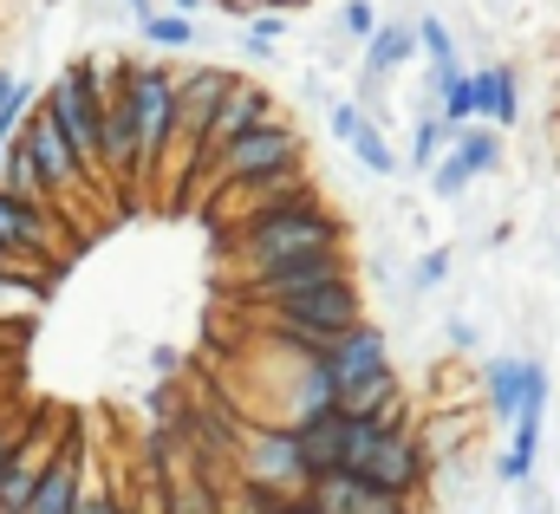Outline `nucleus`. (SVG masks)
Here are the masks:
<instances>
[{"label":"nucleus","instance_id":"obj_39","mask_svg":"<svg viewBox=\"0 0 560 514\" xmlns=\"http://www.w3.org/2000/svg\"><path fill=\"white\" fill-rule=\"evenodd\" d=\"M125 7H131L138 20H150V13H156V0H125Z\"/></svg>","mask_w":560,"mask_h":514},{"label":"nucleus","instance_id":"obj_33","mask_svg":"<svg viewBox=\"0 0 560 514\" xmlns=\"http://www.w3.org/2000/svg\"><path fill=\"white\" fill-rule=\"evenodd\" d=\"M176 365H183V359H176V346H156V352H150V372H156V378H170Z\"/></svg>","mask_w":560,"mask_h":514},{"label":"nucleus","instance_id":"obj_34","mask_svg":"<svg viewBox=\"0 0 560 514\" xmlns=\"http://www.w3.org/2000/svg\"><path fill=\"white\" fill-rule=\"evenodd\" d=\"M215 0H170V13H183V20H196V13H209Z\"/></svg>","mask_w":560,"mask_h":514},{"label":"nucleus","instance_id":"obj_1","mask_svg":"<svg viewBox=\"0 0 560 514\" xmlns=\"http://www.w3.org/2000/svg\"><path fill=\"white\" fill-rule=\"evenodd\" d=\"M235 248V267L242 273H261L275 260L293 255H326V248H346V215L326 209V202H306V209H280V215H255L242 229L222 235Z\"/></svg>","mask_w":560,"mask_h":514},{"label":"nucleus","instance_id":"obj_7","mask_svg":"<svg viewBox=\"0 0 560 514\" xmlns=\"http://www.w3.org/2000/svg\"><path fill=\"white\" fill-rule=\"evenodd\" d=\"M235 482H261L280 495H306V469H300V436L287 423H242L235 443Z\"/></svg>","mask_w":560,"mask_h":514},{"label":"nucleus","instance_id":"obj_22","mask_svg":"<svg viewBox=\"0 0 560 514\" xmlns=\"http://www.w3.org/2000/svg\"><path fill=\"white\" fill-rule=\"evenodd\" d=\"M346 150H352V156H359V163H365L372 176H398V170H405V156L392 150L385 125H372V118H365V125L352 130V143H346Z\"/></svg>","mask_w":560,"mask_h":514},{"label":"nucleus","instance_id":"obj_15","mask_svg":"<svg viewBox=\"0 0 560 514\" xmlns=\"http://www.w3.org/2000/svg\"><path fill=\"white\" fill-rule=\"evenodd\" d=\"M522 390H528V352H495V359L482 365V410H489L495 423L515 430V417H522Z\"/></svg>","mask_w":560,"mask_h":514},{"label":"nucleus","instance_id":"obj_8","mask_svg":"<svg viewBox=\"0 0 560 514\" xmlns=\"http://www.w3.org/2000/svg\"><path fill=\"white\" fill-rule=\"evenodd\" d=\"M20 143H26V150H33V163H39V176H46V189H52V209L79 202V196L92 189V176L79 170V156H72V143H66L59 118L46 112V98L26 112V125H20Z\"/></svg>","mask_w":560,"mask_h":514},{"label":"nucleus","instance_id":"obj_5","mask_svg":"<svg viewBox=\"0 0 560 514\" xmlns=\"http://www.w3.org/2000/svg\"><path fill=\"white\" fill-rule=\"evenodd\" d=\"M332 280H352V255H346V248L293 255V260L261 267V273H242V280H235V300H242V306H255V313H268V306H280V300H300V293L332 287Z\"/></svg>","mask_w":560,"mask_h":514},{"label":"nucleus","instance_id":"obj_14","mask_svg":"<svg viewBox=\"0 0 560 514\" xmlns=\"http://www.w3.org/2000/svg\"><path fill=\"white\" fill-rule=\"evenodd\" d=\"M85 463H92V456H85V430H79V417H72V436H66L59 463L46 469V482H39V495H33L26 514H72L79 509V495H85V482H92Z\"/></svg>","mask_w":560,"mask_h":514},{"label":"nucleus","instance_id":"obj_25","mask_svg":"<svg viewBox=\"0 0 560 514\" xmlns=\"http://www.w3.org/2000/svg\"><path fill=\"white\" fill-rule=\"evenodd\" d=\"M138 33L156 46V52H183V46H196V20H183V13H150V20H138Z\"/></svg>","mask_w":560,"mask_h":514},{"label":"nucleus","instance_id":"obj_13","mask_svg":"<svg viewBox=\"0 0 560 514\" xmlns=\"http://www.w3.org/2000/svg\"><path fill=\"white\" fill-rule=\"evenodd\" d=\"M0 248H13L20 260H39V267H46L52 248H66L59 215H52V209H33V202H20V196L0 189Z\"/></svg>","mask_w":560,"mask_h":514},{"label":"nucleus","instance_id":"obj_4","mask_svg":"<svg viewBox=\"0 0 560 514\" xmlns=\"http://www.w3.org/2000/svg\"><path fill=\"white\" fill-rule=\"evenodd\" d=\"M125 98H131V118H138L150 183H156V163L176 143V72L163 59H125Z\"/></svg>","mask_w":560,"mask_h":514},{"label":"nucleus","instance_id":"obj_29","mask_svg":"<svg viewBox=\"0 0 560 514\" xmlns=\"http://www.w3.org/2000/svg\"><path fill=\"white\" fill-rule=\"evenodd\" d=\"M443 280H450V248H423V255L411 260V273H405L411 293H430V287H443Z\"/></svg>","mask_w":560,"mask_h":514},{"label":"nucleus","instance_id":"obj_31","mask_svg":"<svg viewBox=\"0 0 560 514\" xmlns=\"http://www.w3.org/2000/svg\"><path fill=\"white\" fill-rule=\"evenodd\" d=\"M26 423H33V417H26ZM26 423L0 417V476H7V463H13V449H20V436H26Z\"/></svg>","mask_w":560,"mask_h":514},{"label":"nucleus","instance_id":"obj_9","mask_svg":"<svg viewBox=\"0 0 560 514\" xmlns=\"http://www.w3.org/2000/svg\"><path fill=\"white\" fill-rule=\"evenodd\" d=\"M268 125H280L275 92H268L261 79H235V92L222 98L215 125H209V137H202V170H209L229 143H242V137H255V130H268ZM202 170H196V176H202Z\"/></svg>","mask_w":560,"mask_h":514},{"label":"nucleus","instance_id":"obj_3","mask_svg":"<svg viewBox=\"0 0 560 514\" xmlns=\"http://www.w3.org/2000/svg\"><path fill=\"white\" fill-rule=\"evenodd\" d=\"M46 112L59 118L79 170L92 176V189L105 183V66L98 59H72L52 85H46Z\"/></svg>","mask_w":560,"mask_h":514},{"label":"nucleus","instance_id":"obj_18","mask_svg":"<svg viewBox=\"0 0 560 514\" xmlns=\"http://www.w3.org/2000/svg\"><path fill=\"white\" fill-rule=\"evenodd\" d=\"M522 118V79L515 66H476V125L515 130Z\"/></svg>","mask_w":560,"mask_h":514},{"label":"nucleus","instance_id":"obj_28","mask_svg":"<svg viewBox=\"0 0 560 514\" xmlns=\"http://www.w3.org/2000/svg\"><path fill=\"white\" fill-rule=\"evenodd\" d=\"M72 514H131V489H118V482H85V495H79Z\"/></svg>","mask_w":560,"mask_h":514},{"label":"nucleus","instance_id":"obj_27","mask_svg":"<svg viewBox=\"0 0 560 514\" xmlns=\"http://www.w3.org/2000/svg\"><path fill=\"white\" fill-rule=\"evenodd\" d=\"M469 183H476V176H469V163H463L456 150L430 170V196H436V202H463V189H469Z\"/></svg>","mask_w":560,"mask_h":514},{"label":"nucleus","instance_id":"obj_36","mask_svg":"<svg viewBox=\"0 0 560 514\" xmlns=\"http://www.w3.org/2000/svg\"><path fill=\"white\" fill-rule=\"evenodd\" d=\"M13 346H20V332H13V326H0V365L13 359Z\"/></svg>","mask_w":560,"mask_h":514},{"label":"nucleus","instance_id":"obj_37","mask_svg":"<svg viewBox=\"0 0 560 514\" xmlns=\"http://www.w3.org/2000/svg\"><path fill=\"white\" fill-rule=\"evenodd\" d=\"M293 7H306V0H261V13H293Z\"/></svg>","mask_w":560,"mask_h":514},{"label":"nucleus","instance_id":"obj_30","mask_svg":"<svg viewBox=\"0 0 560 514\" xmlns=\"http://www.w3.org/2000/svg\"><path fill=\"white\" fill-rule=\"evenodd\" d=\"M280 33H287V13H248V20H242V39H261V46H275Z\"/></svg>","mask_w":560,"mask_h":514},{"label":"nucleus","instance_id":"obj_40","mask_svg":"<svg viewBox=\"0 0 560 514\" xmlns=\"http://www.w3.org/2000/svg\"><path fill=\"white\" fill-rule=\"evenodd\" d=\"M7 150H13V143H0V170H7Z\"/></svg>","mask_w":560,"mask_h":514},{"label":"nucleus","instance_id":"obj_20","mask_svg":"<svg viewBox=\"0 0 560 514\" xmlns=\"http://www.w3.org/2000/svg\"><path fill=\"white\" fill-rule=\"evenodd\" d=\"M450 150L469 163V176H495V170H502V130H495V125L456 130V143H450Z\"/></svg>","mask_w":560,"mask_h":514},{"label":"nucleus","instance_id":"obj_2","mask_svg":"<svg viewBox=\"0 0 560 514\" xmlns=\"http://www.w3.org/2000/svg\"><path fill=\"white\" fill-rule=\"evenodd\" d=\"M293 176H306V137L280 118V125L255 130V137H242V143H229V150L196 176L189 196L215 202V196H229V189H275V183H293Z\"/></svg>","mask_w":560,"mask_h":514},{"label":"nucleus","instance_id":"obj_19","mask_svg":"<svg viewBox=\"0 0 560 514\" xmlns=\"http://www.w3.org/2000/svg\"><path fill=\"white\" fill-rule=\"evenodd\" d=\"M450 143H456V130L443 125V112H430V105H423L418 125H411V170H418V176H430V170L450 156Z\"/></svg>","mask_w":560,"mask_h":514},{"label":"nucleus","instance_id":"obj_17","mask_svg":"<svg viewBox=\"0 0 560 514\" xmlns=\"http://www.w3.org/2000/svg\"><path fill=\"white\" fill-rule=\"evenodd\" d=\"M411 52H418V20H385V26L372 33V46L359 52V79L385 85L392 72H405V66H411Z\"/></svg>","mask_w":560,"mask_h":514},{"label":"nucleus","instance_id":"obj_35","mask_svg":"<svg viewBox=\"0 0 560 514\" xmlns=\"http://www.w3.org/2000/svg\"><path fill=\"white\" fill-rule=\"evenodd\" d=\"M13 92H20V72H7V66H0V112H7V98H13Z\"/></svg>","mask_w":560,"mask_h":514},{"label":"nucleus","instance_id":"obj_38","mask_svg":"<svg viewBox=\"0 0 560 514\" xmlns=\"http://www.w3.org/2000/svg\"><path fill=\"white\" fill-rule=\"evenodd\" d=\"M522 514H555V502H548V495H528V509Z\"/></svg>","mask_w":560,"mask_h":514},{"label":"nucleus","instance_id":"obj_32","mask_svg":"<svg viewBox=\"0 0 560 514\" xmlns=\"http://www.w3.org/2000/svg\"><path fill=\"white\" fill-rule=\"evenodd\" d=\"M443 339H450L456 352H476V346H482V332H476L469 319H450V326H443Z\"/></svg>","mask_w":560,"mask_h":514},{"label":"nucleus","instance_id":"obj_16","mask_svg":"<svg viewBox=\"0 0 560 514\" xmlns=\"http://www.w3.org/2000/svg\"><path fill=\"white\" fill-rule=\"evenodd\" d=\"M293 436H300V469H306V489H313L319 476L346 469V417H339V410H326V417L300 423Z\"/></svg>","mask_w":560,"mask_h":514},{"label":"nucleus","instance_id":"obj_10","mask_svg":"<svg viewBox=\"0 0 560 514\" xmlns=\"http://www.w3.org/2000/svg\"><path fill=\"white\" fill-rule=\"evenodd\" d=\"M430 476H436V463H430L418 430H385V443L365 463V482L385 489V495H405V502H418L423 489H430Z\"/></svg>","mask_w":560,"mask_h":514},{"label":"nucleus","instance_id":"obj_24","mask_svg":"<svg viewBox=\"0 0 560 514\" xmlns=\"http://www.w3.org/2000/svg\"><path fill=\"white\" fill-rule=\"evenodd\" d=\"M418 52L430 59V72H450V66H463V59H456V33H450L436 13H418Z\"/></svg>","mask_w":560,"mask_h":514},{"label":"nucleus","instance_id":"obj_12","mask_svg":"<svg viewBox=\"0 0 560 514\" xmlns=\"http://www.w3.org/2000/svg\"><path fill=\"white\" fill-rule=\"evenodd\" d=\"M235 79L242 72H229V66H189V72H176V130L202 150V137L215 125V112H222V98L235 92Z\"/></svg>","mask_w":560,"mask_h":514},{"label":"nucleus","instance_id":"obj_23","mask_svg":"<svg viewBox=\"0 0 560 514\" xmlns=\"http://www.w3.org/2000/svg\"><path fill=\"white\" fill-rule=\"evenodd\" d=\"M170 514H229V489H215L202 476H183L176 495H170Z\"/></svg>","mask_w":560,"mask_h":514},{"label":"nucleus","instance_id":"obj_21","mask_svg":"<svg viewBox=\"0 0 560 514\" xmlns=\"http://www.w3.org/2000/svg\"><path fill=\"white\" fill-rule=\"evenodd\" d=\"M46 306V280H20V273H0V326H26L33 313Z\"/></svg>","mask_w":560,"mask_h":514},{"label":"nucleus","instance_id":"obj_11","mask_svg":"<svg viewBox=\"0 0 560 514\" xmlns=\"http://www.w3.org/2000/svg\"><path fill=\"white\" fill-rule=\"evenodd\" d=\"M326 372H332V385H339V397L359 385H372V378H385L392 372V339H385V326H352L346 339H332L326 346V359H319Z\"/></svg>","mask_w":560,"mask_h":514},{"label":"nucleus","instance_id":"obj_6","mask_svg":"<svg viewBox=\"0 0 560 514\" xmlns=\"http://www.w3.org/2000/svg\"><path fill=\"white\" fill-rule=\"evenodd\" d=\"M66 436H72V417H59V410H39V417L26 423V436H20V449H13V463H7V476H0V514L33 509V495H39L46 469L59 463Z\"/></svg>","mask_w":560,"mask_h":514},{"label":"nucleus","instance_id":"obj_26","mask_svg":"<svg viewBox=\"0 0 560 514\" xmlns=\"http://www.w3.org/2000/svg\"><path fill=\"white\" fill-rule=\"evenodd\" d=\"M378 26H385V20H378V7H372V0H346V7H339V39H352L359 52L372 46V33H378Z\"/></svg>","mask_w":560,"mask_h":514}]
</instances>
